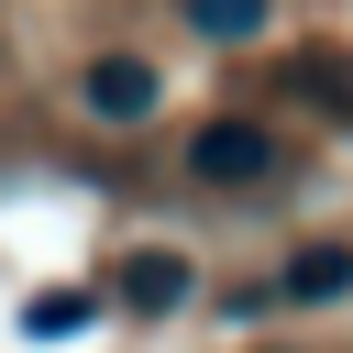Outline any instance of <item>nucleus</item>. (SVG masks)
Returning a JSON list of instances; mask_svg holds the SVG:
<instances>
[{"mask_svg": "<svg viewBox=\"0 0 353 353\" xmlns=\"http://www.w3.org/2000/svg\"><path fill=\"white\" fill-rule=\"evenodd\" d=\"M88 309H99L88 287H44V298L22 309V331H33V342H44V331H88Z\"/></svg>", "mask_w": 353, "mask_h": 353, "instance_id": "nucleus-6", "label": "nucleus"}, {"mask_svg": "<svg viewBox=\"0 0 353 353\" xmlns=\"http://www.w3.org/2000/svg\"><path fill=\"white\" fill-rule=\"evenodd\" d=\"M188 254L176 243H143V254H121V276H110V298L132 309V320H165V309H188Z\"/></svg>", "mask_w": 353, "mask_h": 353, "instance_id": "nucleus-3", "label": "nucleus"}, {"mask_svg": "<svg viewBox=\"0 0 353 353\" xmlns=\"http://www.w3.org/2000/svg\"><path fill=\"white\" fill-rule=\"evenodd\" d=\"M276 165H287V132H265V121H243V110L188 132V176H199V188H265Z\"/></svg>", "mask_w": 353, "mask_h": 353, "instance_id": "nucleus-1", "label": "nucleus"}, {"mask_svg": "<svg viewBox=\"0 0 353 353\" xmlns=\"http://www.w3.org/2000/svg\"><path fill=\"white\" fill-rule=\"evenodd\" d=\"M276 298H298V309H320V298H353V243H309V254L276 276Z\"/></svg>", "mask_w": 353, "mask_h": 353, "instance_id": "nucleus-4", "label": "nucleus"}, {"mask_svg": "<svg viewBox=\"0 0 353 353\" xmlns=\"http://www.w3.org/2000/svg\"><path fill=\"white\" fill-rule=\"evenodd\" d=\"M154 99H165V77L143 55H88V77H77V110L88 121H154Z\"/></svg>", "mask_w": 353, "mask_h": 353, "instance_id": "nucleus-2", "label": "nucleus"}, {"mask_svg": "<svg viewBox=\"0 0 353 353\" xmlns=\"http://www.w3.org/2000/svg\"><path fill=\"white\" fill-rule=\"evenodd\" d=\"M188 11V33H210V44H254L265 22H276V0H176Z\"/></svg>", "mask_w": 353, "mask_h": 353, "instance_id": "nucleus-5", "label": "nucleus"}]
</instances>
